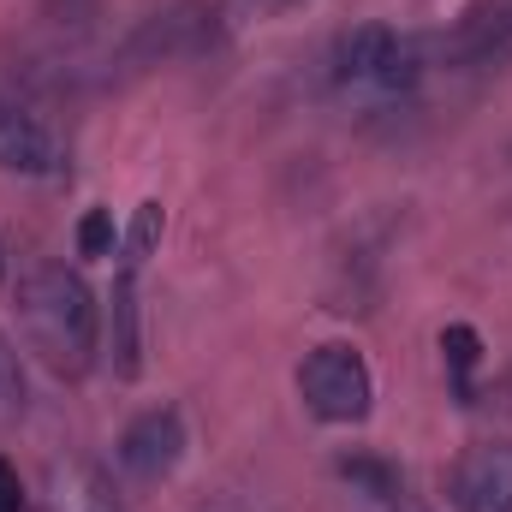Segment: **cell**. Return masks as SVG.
Instances as JSON below:
<instances>
[{
	"instance_id": "cell-3",
	"label": "cell",
	"mask_w": 512,
	"mask_h": 512,
	"mask_svg": "<svg viewBox=\"0 0 512 512\" xmlns=\"http://www.w3.org/2000/svg\"><path fill=\"white\" fill-rule=\"evenodd\" d=\"M298 393H304L310 417H322V423H364L370 399H376V376H370L364 352L334 340V346H316L298 364Z\"/></svg>"
},
{
	"instance_id": "cell-9",
	"label": "cell",
	"mask_w": 512,
	"mask_h": 512,
	"mask_svg": "<svg viewBox=\"0 0 512 512\" xmlns=\"http://www.w3.org/2000/svg\"><path fill=\"white\" fill-rule=\"evenodd\" d=\"M48 512H120V501L96 465L66 459V465H48Z\"/></svg>"
},
{
	"instance_id": "cell-12",
	"label": "cell",
	"mask_w": 512,
	"mask_h": 512,
	"mask_svg": "<svg viewBox=\"0 0 512 512\" xmlns=\"http://www.w3.org/2000/svg\"><path fill=\"white\" fill-rule=\"evenodd\" d=\"M24 405V376H18V352L6 346V334H0V417H12Z\"/></svg>"
},
{
	"instance_id": "cell-10",
	"label": "cell",
	"mask_w": 512,
	"mask_h": 512,
	"mask_svg": "<svg viewBox=\"0 0 512 512\" xmlns=\"http://www.w3.org/2000/svg\"><path fill=\"white\" fill-rule=\"evenodd\" d=\"M114 245H120L114 209H90V215L78 221V251H84V256H114Z\"/></svg>"
},
{
	"instance_id": "cell-8",
	"label": "cell",
	"mask_w": 512,
	"mask_h": 512,
	"mask_svg": "<svg viewBox=\"0 0 512 512\" xmlns=\"http://www.w3.org/2000/svg\"><path fill=\"white\" fill-rule=\"evenodd\" d=\"M102 346L114 358V376H137L143 370V340H137V286H131V268L114 280L108 292V316H102Z\"/></svg>"
},
{
	"instance_id": "cell-7",
	"label": "cell",
	"mask_w": 512,
	"mask_h": 512,
	"mask_svg": "<svg viewBox=\"0 0 512 512\" xmlns=\"http://www.w3.org/2000/svg\"><path fill=\"white\" fill-rule=\"evenodd\" d=\"M459 512H512V447H477L453 465Z\"/></svg>"
},
{
	"instance_id": "cell-15",
	"label": "cell",
	"mask_w": 512,
	"mask_h": 512,
	"mask_svg": "<svg viewBox=\"0 0 512 512\" xmlns=\"http://www.w3.org/2000/svg\"><path fill=\"white\" fill-rule=\"evenodd\" d=\"M298 0H239V12L245 18H274V12H292Z\"/></svg>"
},
{
	"instance_id": "cell-11",
	"label": "cell",
	"mask_w": 512,
	"mask_h": 512,
	"mask_svg": "<svg viewBox=\"0 0 512 512\" xmlns=\"http://www.w3.org/2000/svg\"><path fill=\"white\" fill-rule=\"evenodd\" d=\"M161 203H143L137 209V221H131V233H126V262H143V256L155 251V239H161Z\"/></svg>"
},
{
	"instance_id": "cell-6",
	"label": "cell",
	"mask_w": 512,
	"mask_h": 512,
	"mask_svg": "<svg viewBox=\"0 0 512 512\" xmlns=\"http://www.w3.org/2000/svg\"><path fill=\"white\" fill-rule=\"evenodd\" d=\"M435 66H459V72L512 66V0H489L477 12H465L459 30L435 42Z\"/></svg>"
},
{
	"instance_id": "cell-13",
	"label": "cell",
	"mask_w": 512,
	"mask_h": 512,
	"mask_svg": "<svg viewBox=\"0 0 512 512\" xmlns=\"http://www.w3.org/2000/svg\"><path fill=\"white\" fill-rule=\"evenodd\" d=\"M441 352L453 358V370H459V376H471V364H477V352H483V346H477V334H471L465 322H453V328L441 334Z\"/></svg>"
},
{
	"instance_id": "cell-1",
	"label": "cell",
	"mask_w": 512,
	"mask_h": 512,
	"mask_svg": "<svg viewBox=\"0 0 512 512\" xmlns=\"http://www.w3.org/2000/svg\"><path fill=\"white\" fill-rule=\"evenodd\" d=\"M18 322L30 352L60 376L90 370V358L102 352V304L72 268H30L18 280Z\"/></svg>"
},
{
	"instance_id": "cell-14",
	"label": "cell",
	"mask_w": 512,
	"mask_h": 512,
	"mask_svg": "<svg viewBox=\"0 0 512 512\" xmlns=\"http://www.w3.org/2000/svg\"><path fill=\"white\" fill-rule=\"evenodd\" d=\"M24 507V489H18V471L0 459V512H18Z\"/></svg>"
},
{
	"instance_id": "cell-5",
	"label": "cell",
	"mask_w": 512,
	"mask_h": 512,
	"mask_svg": "<svg viewBox=\"0 0 512 512\" xmlns=\"http://www.w3.org/2000/svg\"><path fill=\"white\" fill-rule=\"evenodd\" d=\"M120 465H126V477L137 483H161V477H173V465L185 459V417L173 411V405H155V411H143V417H131L126 429H120Z\"/></svg>"
},
{
	"instance_id": "cell-16",
	"label": "cell",
	"mask_w": 512,
	"mask_h": 512,
	"mask_svg": "<svg viewBox=\"0 0 512 512\" xmlns=\"http://www.w3.org/2000/svg\"><path fill=\"white\" fill-rule=\"evenodd\" d=\"M0 280H6V256H0Z\"/></svg>"
},
{
	"instance_id": "cell-2",
	"label": "cell",
	"mask_w": 512,
	"mask_h": 512,
	"mask_svg": "<svg viewBox=\"0 0 512 512\" xmlns=\"http://www.w3.org/2000/svg\"><path fill=\"white\" fill-rule=\"evenodd\" d=\"M435 48L423 36H405L393 24H358L334 48V78L346 90H376V96H405L429 78Z\"/></svg>"
},
{
	"instance_id": "cell-4",
	"label": "cell",
	"mask_w": 512,
	"mask_h": 512,
	"mask_svg": "<svg viewBox=\"0 0 512 512\" xmlns=\"http://www.w3.org/2000/svg\"><path fill=\"white\" fill-rule=\"evenodd\" d=\"M0 167L24 179H54L66 173V137L48 126L30 102L0 90Z\"/></svg>"
}]
</instances>
